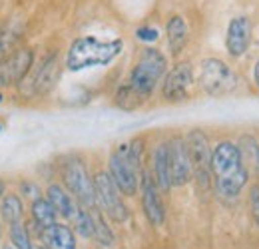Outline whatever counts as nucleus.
Wrapping results in <instances>:
<instances>
[{"instance_id":"1","label":"nucleus","mask_w":259,"mask_h":249,"mask_svg":"<svg viewBox=\"0 0 259 249\" xmlns=\"http://www.w3.org/2000/svg\"><path fill=\"white\" fill-rule=\"evenodd\" d=\"M249 178V168L239 144L233 140H220L211 150V180L215 195L222 199H235L247 187Z\"/></svg>"},{"instance_id":"2","label":"nucleus","mask_w":259,"mask_h":249,"mask_svg":"<svg viewBox=\"0 0 259 249\" xmlns=\"http://www.w3.org/2000/svg\"><path fill=\"white\" fill-rule=\"evenodd\" d=\"M146 142L144 138H134L116 146L108 156V174L114 180L118 189L126 195L134 197L140 193V178L146 170Z\"/></svg>"},{"instance_id":"3","label":"nucleus","mask_w":259,"mask_h":249,"mask_svg":"<svg viewBox=\"0 0 259 249\" xmlns=\"http://www.w3.org/2000/svg\"><path fill=\"white\" fill-rule=\"evenodd\" d=\"M124 50V40H100L96 36H80L76 38L66 52V68L70 72H80L94 66H108L116 60Z\"/></svg>"},{"instance_id":"4","label":"nucleus","mask_w":259,"mask_h":249,"mask_svg":"<svg viewBox=\"0 0 259 249\" xmlns=\"http://www.w3.org/2000/svg\"><path fill=\"white\" fill-rule=\"evenodd\" d=\"M165 72H167V56L160 48L146 46L140 50L138 60L132 66L126 82L148 102L154 96L156 88L162 84Z\"/></svg>"},{"instance_id":"5","label":"nucleus","mask_w":259,"mask_h":249,"mask_svg":"<svg viewBox=\"0 0 259 249\" xmlns=\"http://www.w3.org/2000/svg\"><path fill=\"white\" fill-rule=\"evenodd\" d=\"M197 86L201 88V92L211 98H224L239 90L241 78L226 60L218 56H207L199 62Z\"/></svg>"},{"instance_id":"6","label":"nucleus","mask_w":259,"mask_h":249,"mask_svg":"<svg viewBox=\"0 0 259 249\" xmlns=\"http://www.w3.org/2000/svg\"><path fill=\"white\" fill-rule=\"evenodd\" d=\"M60 180H62V186L76 197V201L82 208H88V210L98 208L94 174L80 156H68L60 161Z\"/></svg>"},{"instance_id":"7","label":"nucleus","mask_w":259,"mask_h":249,"mask_svg":"<svg viewBox=\"0 0 259 249\" xmlns=\"http://www.w3.org/2000/svg\"><path fill=\"white\" fill-rule=\"evenodd\" d=\"M94 189L98 210L114 223H126L130 219V210L124 201L126 195L114 184L108 170H98L94 174Z\"/></svg>"},{"instance_id":"8","label":"nucleus","mask_w":259,"mask_h":249,"mask_svg":"<svg viewBox=\"0 0 259 249\" xmlns=\"http://www.w3.org/2000/svg\"><path fill=\"white\" fill-rule=\"evenodd\" d=\"M186 144L190 150L194 165V182L199 191H209L213 187L211 180V142L201 128H194L186 134Z\"/></svg>"},{"instance_id":"9","label":"nucleus","mask_w":259,"mask_h":249,"mask_svg":"<svg viewBox=\"0 0 259 249\" xmlns=\"http://www.w3.org/2000/svg\"><path fill=\"white\" fill-rule=\"evenodd\" d=\"M60 78V56L58 52H48L38 62H34L30 74L24 78V82L18 86L20 94L26 98L46 96L54 90Z\"/></svg>"},{"instance_id":"10","label":"nucleus","mask_w":259,"mask_h":249,"mask_svg":"<svg viewBox=\"0 0 259 249\" xmlns=\"http://www.w3.org/2000/svg\"><path fill=\"white\" fill-rule=\"evenodd\" d=\"M197 84L194 64L190 60H178L174 64L160 84V96L165 104H182L192 98L194 86Z\"/></svg>"},{"instance_id":"11","label":"nucleus","mask_w":259,"mask_h":249,"mask_svg":"<svg viewBox=\"0 0 259 249\" xmlns=\"http://www.w3.org/2000/svg\"><path fill=\"white\" fill-rule=\"evenodd\" d=\"M34 62L36 54L30 46H18L12 52H8L0 62V88L20 86L24 78L30 74Z\"/></svg>"},{"instance_id":"12","label":"nucleus","mask_w":259,"mask_h":249,"mask_svg":"<svg viewBox=\"0 0 259 249\" xmlns=\"http://www.w3.org/2000/svg\"><path fill=\"white\" fill-rule=\"evenodd\" d=\"M140 201H142V212L146 219L154 227H162L167 218V212L162 199V189L156 184L150 168H146L140 178Z\"/></svg>"},{"instance_id":"13","label":"nucleus","mask_w":259,"mask_h":249,"mask_svg":"<svg viewBox=\"0 0 259 249\" xmlns=\"http://www.w3.org/2000/svg\"><path fill=\"white\" fill-rule=\"evenodd\" d=\"M253 40V20L247 14H235L227 22L226 30V52L229 58H243Z\"/></svg>"},{"instance_id":"14","label":"nucleus","mask_w":259,"mask_h":249,"mask_svg":"<svg viewBox=\"0 0 259 249\" xmlns=\"http://www.w3.org/2000/svg\"><path fill=\"white\" fill-rule=\"evenodd\" d=\"M167 150H169V170H171L174 187H184L194 182V165L186 144V136L180 134L171 136L167 140Z\"/></svg>"},{"instance_id":"15","label":"nucleus","mask_w":259,"mask_h":249,"mask_svg":"<svg viewBox=\"0 0 259 249\" xmlns=\"http://www.w3.org/2000/svg\"><path fill=\"white\" fill-rule=\"evenodd\" d=\"M165 40H167V50L171 58H180L190 42V24L184 14L174 12L165 20Z\"/></svg>"},{"instance_id":"16","label":"nucleus","mask_w":259,"mask_h":249,"mask_svg":"<svg viewBox=\"0 0 259 249\" xmlns=\"http://www.w3.org/2000/svg\"><path fill=\"white\" fill-rule=\"evenodd\" d=\"M150 172L156 180L158 187L162 189V193L171 191V170H169V150H167V140L158 142L150 154Z\"/></svg>"},{"instance_id":"17","label":"nucleus","mask_w":259,"mask_h":249,"mask_svg":"<svg viewBox=\"0 0 259 249\" xmlns=\"http://www.w3.org/2000/svg\"><path fill=\"white\" fill-rule=\"evenodd\" d=\"M46 199L54 205V210L58 212L60 218H64L68 223L74 219V216L80 210V203L76 201V197L66 189L62 184H48L46 187Z\"/></svg>"},{"instance_id":"18","label":"nucleus","mask_w":259,"mask_h":249,"mask_svg":"<svg viewBox=\"0 0 259 249\" xmlns=\"http://www.w3.org/2000/svg\"><path fill=\"white\" fill-rule=\"evenodd\" d=\"M40 241L48 249H78L76 247V231L66 223H54L52 227L42 229Z\"/></svg>"},{"instance_id":"19","label":"nucleus","mask_w":259,"mask_h":249,"mask_svg":"<svg viewBox=\"0 0 259 249\" xmlns=\"http://www.w3.org/2000/svg\"><path fill=\"white\" fill-rule=\"evenodd\" d=\"M30 221H34L42 229L52 227L54 223H58V212L46 199V195H40V197L30 201Z\"/></svg>"},{"instance_id":"20","label":"nucleus","mask_w":259,"mask_h":249,"mask_svg":"<svg viewBox=\"0 0 259 249\" xmlns=\"http://www.w3.org/2000/svg\"><path fill=\"white\" fill-rule=\"evenodd\" d=\"M0 218L6 225H12L16 221H22L24 219V199L14 193V191H8L2 199H0Z\"/></svg>"},{"instance_id":"21","label":"nucleus","mask_w":259,"mask_h":249,"mask_svg":"<svg viewBox=\"0 0 259 249\" xmlns=\"http://www.w3.org/2000/svg\"><path fill=\"white\" fill-rule=\"evenodd\" d=\"M144 104H146V100L136 92L128 82L120 84L118 90L114 92V106L120 108L122 112H136V110H140Z\"/></svg>"},{"instance_id":"22","label":"nucleus","mask_w":259,"mask_h":249,"mask_svg":"<svg viewBox=\"0 0 259 249\" xmlns=\"http://www.w3.org/2000/svg\"><path fill=\"white\" fill-rule=\"evenodd\" d=\"M92 219H94V241H96L100 247H114L116 243V235L108 223V218L98 210L92 208Z\"/></svg>"},{"instance_id":"23","label":"nucleus","mask_w":259,"mask_h":249,"mask_svg":"<svg viewBox=\"0 0 259 249\" xmlns=\"http://www.w3.org/2000/svg\"><path fill=\"white\" fill-rule=\"evenodd\" d=\"M8 239L16 249H34L32 233L28 223H24V219L8 225Z\"/></svg>"},{"instance_id":"24","label":"nucleus","mask_w":259,"mask_h":249,"mask_svg":"<svg viewBox=\"0 0 259 249\" xmlns=\"http://www.w3.org/2000/svg\"><path fill=\"white\" fill-rule=\"evenodd\" d=\"M70 223H72V229H74L80 237H84V239H92V237H94V219H92V210H88V208H82V205H80L78 214L74 216V219H72Z\"/></svg>"},{"instance_id":"25","label":"nucleus","mask_w":259,"mask_h":249,"mask_svg":"<svg viewBox=\"0 0 259 249\" xmlns=\"http://www.w3.org/2000/svg\"><path fill=\"white\" fill-rule=\"evenodd\" d=\"M237 144H239V150H241V154H243V159H245V161H251V163L257 168V163H259V140L257 138L245 134V136H241V138L237 140Z\"/></svg>"},{"instance_id":"26","label":"nucleus","mask_w":259,"mask_h":249,"mask_svg":"<svg viewBox=\"0 0 259 249\" xmlns=\"http://www.w3.org/2000/svg\"><path fill=\"white\" fill-rule=\"evenodd\" d=\"M134 34H136V38H138L142 44H146V46H152V44H156V42L160 40V30H158L156 26H152V24L138 26Z\"/></svg>"},{"instance_id":"27","label":"nucleus","mask_w":259,"mask_h":249,"mask_svg":"<svg viewBox=\"0 0 259 249\" xmlns=\"http://www.w3.org/2000/svg\"><path fill=\"white\" fill-rule=\"evenodd\" d=\"M247 205H249V216H251V221L255 223V227L259 229V184H251V186H249Z\"/></svg>"},{"instance_id":"28","label":"nucleus","mask_w":259,"mask_h":249,"mask_svg":"<svg viewBox=\"0 0 259 249\" xmlns=\"http://www.w3.org/2000/svg\"><path fill=\"white\" fill-rule=\"evenodd\" d=\"M20 193H22V197H30V201H32L36 197H40V187H36L30 182H22L20 184Z\"/></svg>"},{"instance_id":"29","label":"nucleus","mask_w":259,"mask_h":249,"mask_svg":"<svg viewBox=\"0 0 259 249\" xmlns=\"http://www.w3.org/2000/svg\"><path fill=\"white\" fill-rule=\"evenodd\" d=\"M12 46V36L8 34H0V62L4 60V56L8 54V48Z\"/></svg>"},{"instance_id":"30","label":"nucleus","mask_w":259,"mask_h":249,"mask_svg":"<svg viewBox=\"0 0 259 249\" xmlns=\"http://www.w3.org/2000/svg\"><path fill=\"white\" fill-rule=\"evenodd\" d=\"M251 82H253V86L259 90V58L255 60L253 68H251Z\"/></svg>"},{"instance_id":"31","label":"nucleus","mask_w":259,"mask_h":249,"mask_svg":"<svg viewBox=\"0 0 259 249\" xmlns=\"http://www.w3.org/2000/svg\"><path fill=\"white\" fill-rule=\"evenodd\" d=\"M6 195V182L4 180H0V199Z\"/></svg>"},{"instance_id":"32","label":"nucleus","mask_w":259,"mask_h":249,"mask_svg":"<svg viewBox=\"0 0 259 249\" xmlns=\"http://www.w3.org/2000/svg\"><path fill=\"white\" fill-rule=\"evenodd\" d=\"M34 249H48V247H46V245H44V243H42V241H40V243H38V245H34Z\"/></svg>"},{"instance_id":"33","label":"nucleus","mask_w":259,"mask_h":249,"mask_svg":"<svg viewBox=\"0 0 259 249\" xmlns=\"http://www.w3.org/2000/svg\"><path fill=\"white\" fill-rule=\"evenodd\" d=\"M0 249H16V247H14L12 243H6V245H2V247H0Z\"/></svg>"},{"instance_id":"34","label":"nucleus","mask_w":259,"mask_h":249,"mask_svg":"<svg viewBox=\"0 0 259 249\" xmlns=\"http://www.w3.org/2000/svg\"><path fill=\"white\" fill-rule=\"evenodd\" d=\"M2 130H4V122H2V120H0V132H2Z\"/></svg>"},{"instance_id":"35","label":"nucleus","mask_w":259,"mask_h":249,"mask_svg":"<svg viewBox=\"0 0 259 249\" xmlns=\"http://www.w3.org/2000/svg\"><path fill=\"white\" fill-rule=\"evenodd\" d=\"M2 100H4V96H2V92H0V102H2Z\"/></svg>"},{"instance_id":"36","label":"nucleus","mask_w":259,"mask_h":249,"mask_svg":"<svg viewBox=\"0 0 259 249\" xmlns=\"http://www.w3.org/2000/svg\"><path fill=\"white\" fill-rule=\"evenodd\" d=\"M0 219H2V218H0ZM0 237H2V225H0Z\"/></svg>"},{"instance_id":"37","label":"nucleus","mask_w":259,"mask_h":249,"mask_svg":"<svg viewBox=\"0 0 259 249\" xmlns=\"http://www.w3.org/2000/svg\"><path fill=\"white\" fill-rule=\"evenodd\" d=\"M257 174H259V163H257Z\"/></svg>"}]
</instances>
